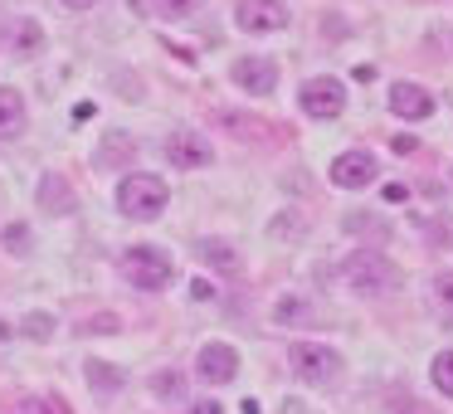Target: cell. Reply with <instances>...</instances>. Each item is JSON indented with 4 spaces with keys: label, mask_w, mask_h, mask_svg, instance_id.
<instances>
[{
    "label": "cell",
    "mask_w": 453,
    "mask_h": 414,
    "mask_svg": "<svg viewBox=\"0 0 453 414\" xmlns=\"http://www.w3.org/2000/svg\"><path fill=\"white\" fill-rule=\"evenodd\" d=\"M342 278H346V288L361 293V297H380V293H395V288H400V268H395L380 249H356L342 264Z\"/></svg>",
    "instance_id": "obj_1"
},
{
    "label": "cell",
    "mask_w": 453,
    "mask_h": 414,
    "mask_svg": "<svg viewBox=\"0 0 453 414\" xmlns=\"http://www.w3.org/2000/svg\"><path fill=\"white\" fill-rule=\"evenodd\" d=\"M166 205H171V186L161 176H151V171H137V176H127L118 186V210L127 219H137V225L166 215Z\"/></svg>",
    "instance_id": "obj_2"
},
{
    "label": "cell",
    "mask_w": 453,
    "mask_h": 414,
    "mask_svg": "<svg viewBox=\"0 0 453 414\" xmlns=\"http://www.w3.org/2000/svg\"><path fill=\"white\" fill-rule=\"evenodd\" d=\"M118 273L127 278L132 288H142V293H161V288H171V278H176V264L151 244H132V249H122Z\"/></svg>",
    "instance_id": "obj_3"
},
{
    "label": "cell",
    "mask_w": 453,
    "mask_h": 414,
    "mask_svg": "<svg viewBox=\"0 0 453 414\" xmlns=\"http://www.w3.org/2000/svg\"><path fill=\"white\" fill-rule=\"evenodd\" d=\"M288 365H293V375L307 385H336L346 375L342 351H332V346H322V341H293Z\"/></svg>",
    "instance_id": "obj_4"
},
{
    "label": "cell",
    "mask_w": 453,
    "mask_h": 414,
    "mask_svg": "<svg viewBox=\"0 0 453 414\" xmlns=\"http://www.w3.org/2000/svg\"><path fill=\"white\" fill-rule=\"evenodd\" d=\"M297 103H303L307 118H342L346 112V83L342 79H307L303 93H297Z\"/></svg>",
    "instance_id": "obj_5"
},
{
    "label": "cell",
    "mask_w": 453,
    "mask_h": 414,
    "mask_svg": "<svg viewBox=\"0 0 453 414\" xmlns=\"http://www.w3.org/2000/svg\"><path fill=\"white\" fill-rule=\"evenodd\" d=\"M234 20L249 34H268V30H283L293 20V11H288V0H239Z\"/></svg>",
    "instance_id": "obj_6"
},
{
    "label": "cell",
    "mask_w": 453,
    "mask_h": 414,
    "mask_svg": "<svg viewBox=\"0 0 453 414\" xmlns=\"http://www.w3.org/2000/svg\"><path fill=\"white\" fill-rule=\"evenodd\" d=\"M196 375L205 385H229L239 375V351L229 341H205L196 356Z\"/></svg>",
    "instance_id": "obj_7"
},
{
    "label": "cell",
    "mask_w": 453,
    "mask_h": 414,
    "mask_svg": "<svg viewBox=\"0 0 453 414\" xmlns=\"http://www.w3.org/2000/svg\"><path fill=\"white\" fill-rule=\"evenodd\" d=\"M229 79H234L244 93H254V98H268V93L278 88V64L273 59H258V54H244V59H234Z\"/></svg>",
    "instance_id": "obj_8"
},
{
    "label": "cell",
    "mask_w": 453,
    "mask_h": 414,
    "mask_svg": "<svg viewBox=\"0 0 453 414\" xmlns=\"http://www.w3.org/2000/svg\"><path fill=\"white\" fill-rule=\"evenodd\" d=\"M375 176H380V161H375L371 151H342V157L332 161V186H342V190H361V186H371Z\"/></svg>",
    "instance_id": "obj_9"
},
{
    "label": "cell",
    "mask_w": 453,
    "mask_h": 414,
    "mask_svg": "<svg viewBox=\"0 0 453 414\" xmlns=\"http://www.w3.org/2000/svg\"><path fill=\"white\" fill-rule=\"evenodd\" d=\"M210 142L205 137H196V132H171L166 137V161L171 166H180V171H200V166H210Z\"/></svg>",
    "instance_id": "obj_10"
},
{
    "label": "cell",
    "mask_w": 453,
    "mask_h": 414,
    "mask_svg": "<svg viewBox=\"0 0 453 414\" xmlns=\"http://www.w3.org/2000/svg\"><path fill=\"white\" fill-rule=\"evenodd\" d=\"M390 108H395V118H404V122H424L434 112V98L419 88V83H395V88H390Z\"/></svg>",
    "instance_id": "obj_11"
},
{
    "label": "cell",
    "mask_w": 453,
    "mask_h": 414,
    "mask_svg": "<svg viewBox=\"0 0 453 414\" xmlns=\"http://www.w3.org/2000/svg\"><path fill=\"white\" fill-rule=\"evenodd\" d=\"M132 157H137V137H132V132H108V137L98 142V151H93V166L118 171V166H127Z\"/></svg>",
    "instance_id": "obj_12"
},
{
    "label": "cell",
    "mask_w": 453,
    "mask_h": 414,
    "mask_svg": "<svg viewBox=\"0 0 453 414\" xmlns=\"http://www.w3.org/2000/svg\"><path fill=\"white\" fill-rule=\"evenodd\" d=\"M40 210L44 215H73V210H79V200H73V186L64 176H44L40 180Z\"/></svg>",
    "instance_id": "obj_13"
},
{
    "label": "cell",
    "mask_w": 453,
    "mask_h": 414,
    "mask_svg": "<svg viewBox=\"0 0 453 414\" xmlns=\"http://www.w3.org/2000/svg\"><path fill=\"white\" fill-rule=\"evenodd\" d=\"M5 50L20 54V59H35L44 50V30L35 20H11L5 25Z\"/></svg>",
    "instance_id": "obj_14"
},
{
    "label": "cell",
    "mask_w": 453,
    "mask_h": 414,
    "mask_svg": "<svg viewBox=\"0 0 453 414\" xmlns=\"http://www.w3.org/2000/svg\"><path fill=\"white\" fill-rule=\"evenodd\" d=\"M200 258H205L215 273H229V278L244 273V254H239L229 239H200Z\"/></svg>",
    "instance_id": "obj_15"
},
{
    "label": "cell",
    "mask_w": 453,
    "mask_h": 414,
    "mask_svg": "<svg viewBox=\"0 0 453 414\" xmlns=\"http://www.w3.org/2000/svg\"><path fill=\"white\" fill-rule=\"evenodd\" d=\"M25 132V98L15 88H0V142Z\"/></svg>",
    "instance_id": "obj_16"
},
{
    "label": "cell",
    "mask_w": 453,
    "mask_h": 414,
    "mask_svg": "<svg viewBox=\"0 0 453 414\" xmlns=\"http://www.w3.org/2000/svg\"><path fill=\"white\" fill-rule=\"evenodd\" d=\"M88 385L103 390V395H118L122 385H127V375H122L118 365H108V361H88Z\"/></svg>",
    "instance_id": "obj_17"
},
{
    "label": "cell",
    "mask_w": 453,
    "mask_h": 414,
    "mask_svg": "<svg viewBox=\"0 0 453 414\" xmlns=\"http://www.w3.org/2000/svg\"><path fill=\"white\" fill-rule=\"evenodd\" d=\"M429 297H434V307H439V312L453 322V268H449V273H434Z\"/></svg>",
    "instance_id": "obj_18"
},
{
    "label": "cell",
    "mask_w": 453,
    "mask_h": 414,
    "mask_svg": "<svg viewBox=\"0 0 453 414\" xmlns=\"http://www.w3.org/2000/svg\"><path fill=\"white\" fill-rule=\"evenodd\" d=\"M434 390H439V395H449V400H453V346H449V351H439V356H434Z\"/></svg>",
    "instance_id": "obj_19"
},
{
    "label": "cell",
    "mask_w": 453,
    "mask_h": 414,
    "mask_svg": "<svg viewBox=\"0 0 453 414\" xmlns=\"http://www.w3.org/2000/svg\"><path fill=\"white\" fill-rule=\"evenodd\" d=\"M151 390H157V400H176L186 390V380H180V371H157L151 375Z\"/></svg>",
    "instance_id": "obj_20"
},
{
    "label": "cell",
    "mask_w": 453,
    "mask_h": 414,
    "mask_svg": "<svg viewBox=\"0 0 453 414\" xmlns=\"http://www.w3.org/2000/svg\"><path fill=\"white\" fill-rule=\"evenodd\" d=\"M151 11H157L161 20H190V15H196V0H151Z\"/></svg>",
    "instance_id": "obj_21"
},
{
    "label": "cell",
    "mask_w": 453,
    "mask_h": 414,
    "mask_svg": "<svg viewBox=\"0 0 453 414\" xmlns=\"http://www.w3.org/2000/svg\"><path fill=\"white\" fill-rule=\"evenodd\" d=\"M303 317H307V303H303V297H283V303H278V312H273V322H303Z\"/></svg>",
    "instance_id": "obj_22"
},
{
    "label": "cell",
    "mask_w": 453,
    "mask_h": 414,
    "mask_svg": "<svg viewBox=\"0 0 453 414\" xmlns=\"http://www.w3.org/2000/svg\"><path fill=\"white\" fill-rule=\"evenodd\" d=\"M346 229H356V234H371V239H385V225L371 215H346Z\"/></svg>",
    "instance_id": "obj_23"
},
{
    "label": "cell",
    "mask_w": 453,
    "mask_h": 414,
    "mask_svg": "<svg viewBox=\"0 0 453 414\" xmlns=\"http://www.w3.org/2000/svg\"><path fill=\"white\" fill-rule=\"evenodd\" d=\"M5 249H11V254H30V229H25V225H5Z\"/></svg>",
    "instance_id": "obj_24"
},
{
    "label": "cell",
    "mask_w": 453,
    "mask_h": 414,
    "mask_svg": "<svg viewBox=\"0 0 453 414\" xmlns=\"http://www.w3.org/2000/svg\"><path fill=\"white\" fill-rule=\"evenodd\" d=\"M303 229H307V219H303V215H293V219L283 215V219H278V225H273V234H278V239H297V234H303Z\"/></svg>",
    "instance_id": "obj_25"
},
{
    "label": "cell",
    "mask_w": 453,
    "mask_h": 414,
    "mask_svg": "<svg viewBox=\"0 0 453 414\" xmlns=\"http://www.w3.org/2000/svg\"><path fill=\"white\" fill-rule=\"evenodd\" d=\"M395 151H400V157H414V151H419V142L404 137V132H400V137H395Z\"/></svg>",
    "instance_id": "obj_26"
},
{
    "label": "cell",
    "mask_w": 453,
    "mask_h": 414,
    "mask_svg": "<svg viewBox=\"0 0 453 414\" xmlns=\"http://www.w3.org/2000/svg\"><path fill=\"white\" fill-rule=\"evenodd\" d=\"M385 200H390V205H404V200H410V190L395 186V180H390V186H385Z\"/></svg>",
    "instance_id": "obj_27"
},
{
    "label": "cell",
    "mask_w": 453,
    "mask_h": 414,
    "mask_svg": "<svg viewBox=\"0 0 453 414\" xmlns=\"http://www.w3.org/2000/svg\"><path fill=\"white\" fill-rule=\"evenodd\" d=\"M190 414H225V410L215 400H200V404H190Z\"/></svg>",
    "instance_id": "obj_28"
},
{
    "label": "cell",
    "mask_w": 453,
    "mask_h": 414,
    "mask_svg": "<svg viewBox=\"0 0 453 414\" xmlns=\"http://www.w3.org/2000/svg\"><path fill=\"white\" fill-rule=\"evenodd\" d=\"M69 11H88V5H98V0H64Z\"/></svg>",
    "instance_id": "obj_29"
}]
</instances>
